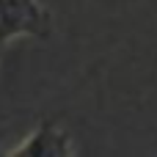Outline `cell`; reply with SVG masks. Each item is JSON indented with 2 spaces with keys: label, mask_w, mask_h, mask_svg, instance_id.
Returning a JSON list of instances; mask_svg holds the SVG:
<instances>
[{
  "label": "cell",
  "mask_w": 157,
  "mask_h": 157,
  "mask_svg": "<svg viewBox=\"0 0 157 157\" xmlns=\"http://www.w3.org/2000/svg\"><path fill=\"white\" fill-rule=\"evenodd\" d=\"M52 17L39 0H0V50L19 36L47 39Z\"/></svg>",
  "instance_id": "6da1fadb"
},
{
  "label": "cell",
  "mask_w": 157,
  "mask_h": 157,
  "mask_svg": "<svg viewBox=\"0 0 157 157\" xmlns=\"http://www.w3.org/2000/svg\"><path fill=\"white\" fill-rule=\"evenodd\" d=\"M8 155L11 157H69L72 144H69V135L55 121H39L36 130Z\"/></svg>",
  "instance_id": "7a4b0ae2"
}]
</instances>
